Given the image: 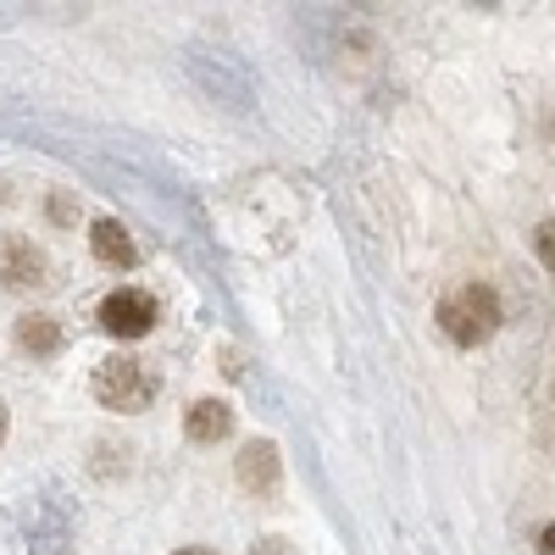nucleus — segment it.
I'll return each mask as SVG.
<instances>
[{
    "instance_id": "nucleus-1",
    "label": "nucleus",
    "mask_w": 555,
    "mask_h": 555,
    "mask_svg": "<svg viewBox=\"0 0 555 555\" xmlns=\"http://www.w3.org/2000/svg\"><path fill=\"white\" fill-rule=\"evenodd\" d=\"M73 539H78V512L62 489L34 494L12 517V544L23 555H73Z\"/></svg>"
},
{
    "instance_id": "nucleus-2",
    "label": "nucleus",
    "mask_w": 555,
    "mask_h": 555,
    "mask_svg": "<svg viewBox=\"0 0 555 555\" xmlns=\"http://www.w3.org/2000/svg\"><path fill=\"white\" fill-rule=\"evenodd\" d=\"M439 322H444V334L455 345H483L500 328V300L483 284H461L455 295L439 300Z\"/></svg>"
},
{
    "instance_id": "nucleus-3",
    "label": "nucleus",
    "mask_w": 555,
    "mask_h": 555,
    "mask_svg": "<svg viewBox=\"0 0 555 555\" xmlns=\"http://www.w3.org/2000/svg\"><path fill=\"white\" fill-rule=\"evenodd\" d=\"M156 395V378H151V366L145 361H133V356H112L95 366V400L106 411H145Z\"/></svg>"
},
{
    "instance_id": "nucleus-4",
    "label": "nucleus",
    "mask_w": 555,
    "mask_h": 555,
    "mask_svg": "<svg viewBox=\"0 0 555 555\" xmlns=\"http://www.w3.org/2000/svg\"><path fill=\"white\" fill-rule=\"evenodd\" d=\"M151 322H156V300L145 289H117L101 300V328L117 334V339H139V334H151Z\"/></svg>"
},
{
    "instance_id": "nucleus-5",
    "label": "nucleus",
    "mask_w": 555,
    "mask_h": 555,
    "mask_svg": "<svg viewBox=\"0 0 555 555\" xmlns=\"http://www.w3.org/2000/svg\"><path fill=\"white\" fill-rule=\"evenodd\" d=\"M190 67H195V78L211 89V95H222L228 106H250V78H245V67L234 56H217V51L206 56L201 51V56H190Z\"/></svg>"
},
{
    "instance_id": "nucleus-6",
    "label": "nucleus",
    "mask_w": 555,
    "mask_h": 555,
    "mask_svg": "<svg viewBox=\"0 0 555 555\" xmlns=\"http://www.w3.org/2000/svg\"><path fill=\"white\" fill-rule=\"evenodd\" d=\"M39 284H44V256L28 240L7 234L0 240V289H39Z\"/></svg>"
},
{
    "instance_id": "nucleus-7",
    "label": "nucleus",
    "mask_w": 555,
    "mask_h": 555,
    "mask_svg": "<svg viewBox=\"0 0 555 555\" xmlns=\"http://www.w3.org/2000/svg\"><path fill=\"white\" fill-rule=\"evenodd\" d=\"M240 483L256 489V494H278V444L256 439L240 450Z\"/></svg>"
},
{
    "instance_id": "nucleus-8",
    "label": "nucleus",
    "mask_w": 555,
    "mask_h": 555,
    "mask_svg": "<svg viewBox=\"0 0 555 555\" xmlns=\"http://www.w3.org/2000/svg\"><path fill=\"white\" fill-rule=\"evenodd\" d=\"M228 428H234V411H228L222 400H195L190 416H183V434H190L195 444H217V439H228Z\"/></svg>"
},
{
    "instance_id": "nucleus-9",
    "label": "nucleus",
    "mask_w": 555,
    "mask_h": 555,
    "mask_svg": "<svg viewBox=\"0 0 555 555\" xmlns=\"http://www.w3.org/2000/svg\"><path fill=\"white\" fill-rule=\"evenodd\" d=\"M17 345H23L28 356H56V350H62V328H56V317H39V311L17 317Z\"/></svg>"
},
{
    "instance_id": "nucleus-10",
    "label": "nucleus",
    "mask_w": 555,
    "mask_h": 555,
    "mask_svg": "<svg viewBox=\"0 0 555 555\" xmlns=\"http://www.w3.org/2000/svg\"><path fill=\"white\" fill-rule=\"evenodd\" d=\"M89 245H95V256H101L106 267H133V240H128V228H122V222H112V217H101V222H95Z\"/></svg>"
},
{
    "instance_id": "nucleus-11",
    "label": "nucleus",
    "mask_w": 555,
    "mask_h": 555,
    "mask_svg": "<svg viewBox=\"0 0 555 555\" xmlns=\"http://www.w3.org/2000/svg\"><path fill=\"white\" fill-rule=\"evenodd\" d=\"M539 256H544V267L555 272V222H544V228H539Z\"/></svg>"
},
{
    "instance_id": "nucleus-12",
    "label": "nucleus",
    "mask_w": 555,
    "mask_h": 555,
    "mask_svg": "<svg viewBox=\"0 0 555 555\" xmlns=\"http://www.w3.org/2000/svg\"><path fill=\"white\" fill-rule=\"evenodd\" d=\"M250 555H289V544H284V539H261Z\"/></svg>"
},
{
    "instance_id": "nucleus-13",
    "label": "nucleus",
    "mask_w": 555,
    "mask_h": 555,
    "mask_svg": "<svg viewBox=\"0 0 555 555\" xmlns=\"http://www.w3.org/2000/svg\"><path fill=\"white\" fill-rule=\"evenodd\" d=\"M539 555H555V528H539Z\"/></svg>"
},
{
    "instance_id": "nucleus-14",
    "label": "nucleus",
    "mask_w": 555,
    "mask_h": 555,
    "mask_svg": "<svg viewBox=\"0 0 555 555\" xmlns=\"http://www.w3.org/2000/svg\"><path fill=\"white\" fill-rule=\"evenodd\" d=\"M0 439H7V405H0Z\"/></svg>"
},
{
    "instance_id": "nucleus-15",
    "label": "nucleus",
    "mask_w": 555,
    "mask_h": 555,
    "mask_svg": "<svg viewBox=\"0 0 555 555\" xmlns=\"http://www.w3.org/2000/svg\"><path fill=\"white\" fill-rule=\"evenodd\" d=\"M178 555H206V550H178Z\"/></svg>"
},
{
    "instance_id": "nucleus-16",
    "label": "nucleus",
    "mask_w": 555,
    "mask_h": 555,
    "mask_svg": "<svg viewBox=\"0 0 555 555\" xmlns=\"http://www.w3.org/2000/svg\"><path fill=\"white\" fill-rule=\"evenodd\" d=\"M550 133H555V122H550Z\"/></svg>"
}]
</instances>
